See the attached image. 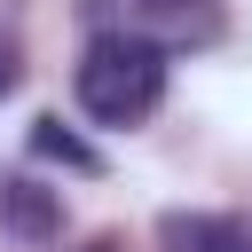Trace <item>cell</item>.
Returning a JSON list of instances; mask_svg holds the SVG:
<instances>
[{
  "label": "cell",
  "mask_w": 252,
  "mask_h": 252,
  "mask_svg": "<svg viewBox=\"0 0 252 252\" xmlns=\"http://www.w3.org/2000/svg\"><path fill=\"white\" fill-rule=\"evenodd\" d=\"M165 102V55L142 47V39H118V32H94L87 55H79V110L94 126H142L150 110Z\"/></svg>",
  "instance_id": "6da1fadb"
},
{
  "label": "cell",
  "mask_w": 252,
  "mask_h": 252,
  "mask_svg": "<svg viewBox=\"0 0 252 252\" xmlns=\"http://www.w3.org/2000/svg\"><path fill=\"white\" fill-rule=\"evenodd\" d=\"M94 32H118V39H142L158 55H189V47H213L220 39V0H79Z\"/></svg>",
  "instance_id": "7a4b0ae2"
},
{
  "label": "cell",
  "mask_w": 252,
  "mask_h": 252,
  "mask_svg": "<svg viewBox=\"0 0 252 252\" xmlns=\"http://www.w3.org/2000/svg\"><path fill=\"white\" fill-rule=\"evenodd\" d=\"M0 228L16 244H47V236H63V197L39 189L32 173H0Z\"/></svg>",
  "instance_id": "3957f363"
},
{
  "label": "cell",
  "mask_w": 252,
  "mask_h": 252,
  "mask_svg": "<svg viewBox=\"0 0 252 252\" xmlns=\"http://www.w3.org/2000/svg\"><path fill=\"white\" fill-rule=\"evenodd\" d=\"M158 252H252V220L244 213H165Z\"/></svg>",
  "instance_id": "277c9868"
},
{
  "label": "cell",
  "mask_w": 252,
  "mask_h": 252,
  "mask_svg": "<svg viewBox=\"0 0 252 252\" xmlns=\"http://www.w3.org/2000/svg\"><path fill=\"white\" fill-rule=\"evenodd\" d=\"M32 158H55V165H71V173H94V165H102L63 118H39V126H32Z\"/></svg>",
  "instance_id": "5b68a950"
},
{
  "label": "cell",
  "mask_w": 252,
  "mask_h": 252,
  "mask_svg": "<svg viewBox=\"0 0 252 252\" xmlns=\"http://www.w3.org/2000/svg\"><path fill=\"white\" fill-rule=\"evenodd\" d=\"M16 79H24V55H16V39H8V32H0V94H8V87H16Z\"/></svg>",
  "instance_id": "8992f818"
},
{
  "label": "cell",
  "mask_w": 252,
  "mask_h": 252,
  "mask_svg": "<svg viewBox=\"0 0 252 252\" xmlns=\"http://www.w3.org/2000/svg\"><path fill=\"white\" fill-rule=\"evenodd\" d=\"M87 252H118V236H94V244H87Z\"/></svg>",
  "instance_id": "52a82bcc"
}]
</instances>
